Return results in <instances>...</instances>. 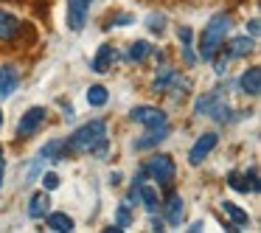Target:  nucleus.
<instances>
[{"label":"nucleus","mask_w":261,"mask_h":233,"mask_svg":"<svg viewBox=\"0 0 261 233\" xmlns=\"http://www.w3.org/2000/svg\"><path fill=\"white\" fill-rule=\"evenodd\" d=\"M104 146H107V121L96 118V121L82 124L70 135V141L65 143V152L87 154V152H104Z\"/></svg>","instance_id":"1"},{"label":"nucleus","mask_w":261,"mask_h":233,"mask_svg":"<svg viewBox=\"0 0 261 233\" xmlns=\"http://www.w3.org/2000/svg\"><path fill=\"white\" fill-rule=\"evenodd\" d=\"M227 31H230V17H227V14H214V17L208 20V25L202 29V37H199V57H202L205 62H211V59L216 57V51L222 48Z\"/></svg>","instance_id":"2"},{"label":"nucleus","mask_w":261,"mask_h":233,"mask_svg":"<svg viewBox=\"0 0 261 233\" xmlns=\"http://www.w3.org/2000/svg\"><path fill=\"white\" fill-rule=\"evenodd\" d=\"M143 171H146L158 186H171V180H174V174H177V166L169 154H154V158H149V163Z\"/></svg>","instance_id":"3"},{"label":"nucleus","mask_w":261,"mask_h":233,"mask_svg":"<svg viewBox=\"0 0 261 233\" xmlns=\"http://www.w3.org/2000/svg\"><path fill=\"white\" fill-rule=\"evenodd\" d=\"M90 3L93 0H68L65 3V23H68V31L79 34L87 23V14H90Z\"/></svg>","instance_id":"4"},{"label":"nucleus","mask_w":261,"mask_h":233,"mask_svg":"<svg viewBox=\"0 0 261 233\" xmlns=\"http://www.w3.org/2000/svg\"><path fill=\"white\" fill-rule=\"evenodd\" d=\"M129 118L138 121V124H143L146 130H154V126H166V124H169V118H166L163 110L149 107V104H138V107H132L129 110Z\"/></svg>","instance_id":"5"},{"label":"nucleus","mask_w":261,"mask_h":233,"mask_svg":"<svg viewBox=\"0 0 261 233\" xmlns=\"http://www.w3.org/2000/svg\"><path fill=\"white\" fill-rule=\"evenodd\" d=\"M45 107H29L25 110V115L17 121V135L20 138H29V135H34L37 130H40L42 124H45Z\"/></svg>","instance_id":"6"},{"label":"nucleus","mask_w":261,"mask_h":233,"mask_svg":"<svg viewBox=\"0 0 261 233\" xmlns=\"http://www.w3.org/2000/svg\"><path fill=\"white\" fill-rule=\"evenodd\" d=\"M216 143H219V135H216V132H205V135H199L197 143L191 146V152H188V160H191L194 166H199L216 149Z\"/></svg>","instance_id":"7"},{"label":"nucleus","mask_w":261,"mask_h":233,"mask_svg":"<svg viewBox=\"0 0 261 233\" xmlns=\"http://www.w3.org/2000/svg\"><path fill=\"white\" fill-rule=\"evenodd\" d=\"M20 29H23V23H20V20L14 17L12 12L0 9V42H12V40H17Z\"/></svg>","instance_id":"8"},{"label":"nucleus","mask_w":261,"mask_h":233,"mask_svg":"<svg viewBox=\"0 0 261 233\" xmlns=\"http://www.w3.org/2000/svg\"><path fill=\"white\" fill-rule=\"evenodd\" d=\"M169 135V124L166 126H154V130H146L141 135V141H135V152H146V149H154L160 141H166Z\"/></svg>","instance_id":"9"},{"label":"nucleus","mask_w":261,"mask_h":233,"mask_svg":"<svg viewBox=\"0 0 261 233\" xmlns=\"http://www.w3.org/2000/svg\"><path fill=\"white\" fill-rule=\"evenodd\" d=\"M17 85H20L17 68H12V65H3V68H0V98L12 96V93L17 90Z\"/></svg>","instance_id":"10"},{"label":"nucleus","mask_w":261,"mask_h":233,"mask_svg":"<svg viewBox=\"0 0 261 233\" xmlns=\"http://www.w3.org/2000/svg\"><path fill=\"white\" fill-rule=\"evenodd\" d=\"M222 45H225V42H222ZM253 45H255L253 37H247V34H244V37H236V40H230V42L225 45V57H227V59L247 57V54L253 51Z\"/></svg>","instance_id":"11"},{"label":"nucleus","mask_w":261,"mask_h":233,"mask_svg":"<svg viewBox=\"0 0 261 233\" xmlns=\"http://www.w3.org/2000/svg\"><path fill=\"white\" fill-rule=\"evenodd\" d=\"M48 208H51V197H48V191L42 188V191H37L34 197H31L29 216H31V219H42V216L48 214Z\"/></svg>","instance_id":"12"},{"label":"nucleus","mask_w":261,"mask_h":233,"mask_svg":"<svg viewBox=\"0 0 261 233\" xmlns=\"http://www.w3.org/2000/svg\"><path fill=\"white\" fill-rule=\"evenodd\" d=\"M242 90L247 93V96H258L261 93V68H247L242 76Z\"/></svg>","instance_id":"13"},{"label":"nucleus","mask_w":261,"mask_h":233,"mask_svg":"<svg viewBox=\"0 0 261 233\" xmlns=\"http://www.w3.org/2000/svg\"><path fill=\"white\" fill-rule=\"evenodd\" d=\"M113 59H115L113 45H101V48H98V54L93 57L90 68L96 70V73H107V70H110V65H113Z\"/></svg>","instance_id":"14"},{"label":"nucleus","mask_w":261,"mask_h":233,"mask_svg":"<svg viewBox=\"0 0 261 233\" xmlns=\"http://www.w3.org/2000/svg\"><path fill=\"white\" fill-rule=\"evenodd\" d=\"M166 222H169V225H180L182 222V199H180V194H169V199H166Z\"/></svg>","instance_id":"15"},{"label":"nucleus","mask_w":261,"mask_h":233,"mask_svg":"<svg viewBox=\"0 0 261 233\" xmlns=\"http://www.w3.org/2000/svg\"><path fill=\"white\" fill-rule=\"evenodd\" d=\"M45 225L51 227V230H57V233H70L73 230V219H70L68 214H45Z\"/></svg>","instance_id":"16"},{"label":"nucleus","mask_w":261,"mask_h":233,"mask_svg":"<svg viewBox=\"0 0 261 233\" xmlns=\"http://www.w3.org/2000/svg\"><path fill=\"white\" fill-rule=\"evenodd\" d=\"M107 98H110V93L104 85H93L90 90H87V104H90V107H104Z\"/></svg>","instance_id":"17"},{"label":"nucleus","mask_w":261,"mask_h":233,"mask_svg":"<svg viewBox=\"0 0 261 233\" xmlns=\"http://www.w3.org/2000/svg\"><path fill=\"white\" fill-rule=\"evenodd\" d=\"M222 211H225V214L233 219V225H247V222H250L247 211H242L236 202H222Z\"/></svg>","instance_id":"18"},{"label":"nucleus","mask_w":261,"mask_h":233,"mask_svg":"<svg viewBox=\"0 0 261 233\" xmlns=\"http://www.w3.org/2000/svg\"><path fill=\"white\" fill-rule=\"evenodd\" d=\"M216 98H222V90H219V87H216V90H211V93H205V96H199L197 104H194V113H197V115H205V113H208V107L216 101Z\"/></svg>","instance_id":"19"},{"label":"nucleus","mask_w":261,"mask_h":233,"mask_svg":"<svg viewBox=\"0 0 261 233\" xmlns=\"http://www.w3.org/2000/svg\"><path fill=\"white\" fill-rule=\"evenodd\" d=\"M62 152H65V141H51V143H45V146L40 149V158L42 160H59Z\"/></svg>","instance_id":"20"},{"label":"nucleus","mask_w":261,"mask_h":233,"mask_svg":"<svg viewBox=\"0 0 261 233\" xmlns=\"http://www.w3.org/2000/svg\"><path fill=\"white\" fill-rule=\"evenodd\" d=\"M149 51H152V48H149V42L146 40H138V42H132V45H129L126 57H129L132 62H143V59L149 57Z\"/></svg>","instance_id":"21"},{"label":"nucleus","mask_w":261,"mask_h":233,"mask_svg":"<svg viewBox=\"0 0 261 233\" xmlns=\"http://www.w3.org/2000/svg\"><path fill=\"white\" fill-rule=\"evenodd\" d=\"M141 202H143V208L149 211V214H154L158 211V194H154V188L152 186H141Z\"/></svg>","instance_id":"22"},{"label":"nucleus","mask_w":261,"mask_h":233,"mask_svg":"<svg viewBox=\"0 0 261 233\" xmlns=\"http://www.w3.org/2000/svg\"><path fill=\"white\" fill-rule=\"evenodd\" d=\"M227 183H230V188H233V191H242V194H247V191H250L247 177H242L239 171H230V174H227Z\"/></svg>","instance_id":"23"},{"label":"nucleus","mask_w":261,"mask_h":233,"mask_svg":"<svg viewBox=\"0 0 261 233\" xmlns=\"http://www.w3.org/2000/svg\"><path fill=\"white\" fill-rule=\"evenodd\" d=\"M42 188H45V191H54V188H59V177L54 174V171L42 174Z\"/></svg>","instance_id":"24"},{"label":"nucleus","mask_w":261,"mask_h":233,"mask_svg":"<svg viewBox=\"0 0 261 233\" xmlns=\"http://www.w3.org/2000/svg\"><path fill=\"white\" fill-rule=\"evenodd\" d=\"M129 23H132V14H115L107 23V29H113V25H129Z\"/></svg>","instance_id":"25"},{"label":"nucleus","mask_w":261,"mask_h":233,"mask_svg":"<svg viewBox=\"0 0 261 233\" xmlns=\"http://www.w3.org/2000/svg\"><path fill=\"white\" fill-rule=\"evenodd\" d=\"M118 227H126L129 225V211H126V205H121L118 208V222H115Z\"/></svg>","instance_id":"26"},{"label":"nucleus","mask_w":261,"mask_h":233,"mask_svg":"<svg viewBox=\"0 0 261 233\" xmlns=\"http://www.w3.org/2000/svg\"><path fill=\"white\" fill-rule=\"evenodd\" d=\"M126 202H141V186H132L129 188V197H126Z\"/></svg>","instance_id":"27"},{"label":"nucleus","mask_w":261,"mask_h":233,"mask_svg":"<svg viewBox=\"0 0 261 233\" xmlns=\"http://www.w3.org/2000/svg\"><path fill=\"white\" fill-rule=\"evenodd\" d=\"M149 29L160 34V31H163V17H154V14H152V17H149Z\"/></svg>","instance_id":"28"},{"label":"nucleus","mask_w":261,"mask_h":233,"mask_svg":"<svg viewBox=\"0 0 261 233\" xmlns=\"http://www.w3.org/2000/svg\"><path fill=\"white\" fill-rule=\"evenodd\" d=\"M177 37L182 40V45H188V42H191V29H186V25H182V29L177 31Z\"/></svg>","instance_id":"29"},{"label":"nucleus","mask_w":261,"mask_h":233,"mask_svg":"<svg viewBox=\"0 0 261 233\" xmlns=\"http://www.w3.org/2000/svg\"><path fill=\"white\" fill-rule=\"evenodd\" d=\"M250 37H258V20H250Z\"/></svg>","instance_id":"30"},{"label":"nucleus","mask_w":261,"mask_h":233,"mask_svg":"<svg viewBox=\"0 0 261 233\" xmlns=\"http://www.w3.org/2000/svg\"><path fill=\"white\" fill-rule=\"evenodd\" d=\"M3 174H6V163H3V154H0V186H3Z\"/></svg>","instance_id":"31"},{"label":"nucleus","mask_w":261,"mask_h":233,"mask_svg":"<svg viewBox=\"0 0 261 233\" xmlns=\"http://www.w3.org/2000/svg\"><path fill=\"white\" fill-rule=\"evenodd\" d=\"M202 227H205V225H202V222H194V225H191V227H188V230H191V233H199V230H202Z\"/></svg>","instance_id":"32"},{"label":"nucleus","mask_w":261,"mask_h":233,"mask_svg":"<svg viewBox=\"0 0 261 233\" xmlns=\"http://www.w3.org/2000/svg\"><path fill=\"white\" fill-rule=\"evenodd\" d=\"M152 230H166V227H163V222H160V219H154V222H152Z\"/></svg>","instance_id":"33"},{"label":"nucleus","mask_w":261,"mask_h":233,"mask_svg":"<svg viewBox=\"0 0 261 233\" xmlns=\"http://www.w3.org/2000/svg\"><path fill=\"white\" fill-rule=\"evenodd\" d=\"M0 126H3V110H0Z\"/></svg>","instance_id":"34"},{"label":"nucleus","mask_w":261,"mask_h":233,"mask_svg":"<svg viewBox=\"0 0 261 233\" xmlns=\"http://www.w3.org/2000/svg\"><path fill=\"white\" fill-rule=\"evenodd\" d=\"M0 154H3V149H0Z\"/></svg>","instance_id":"35"}]
</instances>
